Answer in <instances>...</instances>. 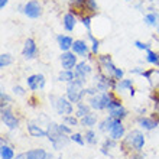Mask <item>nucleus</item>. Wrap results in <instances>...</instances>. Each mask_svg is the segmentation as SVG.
Listing matches in <instances>:
<instances>
[{"mask_svg":"<svg viewBox=\"0 0 159 159\" xmlns=\"http://www.w3.org/2000/svg\"><path fill=\"white\" fill-rule=\"evenodd\" d=\"M146 145V136L142 129H132L127 132L123 140L119 142L120 152L125 156H130L134 152H142Z\"/></svg>","mask_w":159,"mask_h":159,"instance_id":"f257e3e1","label":"nucleus"},{"mask_svg":"<svg viewBox=\"0 0 159 159\" xmlns=\"http://www.w3.org/2000/svg\"><path fill=\"white\" fill-rule=\"evenodd\" d=\"M94 67H96V71H100L106 75L111 77L116 81H120V80L125 78L126 71L123 68L116 67V64L113 62V58L110 54H100L97 55L96 59H94Z\"/></svg>","mask_w":159,"mask_h":159,"instance_id":"f03ea898","label":"nucleus"},{"mask_svg":"<svg viewBox=\"0 0 159 159\" xmlns=\"http://www.w3.org/2000/svg\"><path fill=\"white\" fill-rule=\"evenodd\" d=\"M46 130H48V136H46V139L49 140L51 146L54 148V151H57V152L62 151L64 148L71 142L70 136L61 132V129H59V123H55V121L51 120L49 123L46 125Z\"/></svg>","mask_w":159,"mask_h":159,"instance_id":"7ed1b4c3","label":"nucleus"},{"mask_svg":"<svg viewBox=\"0 0 159 159\" xmlns=\"http://www.w3.org/2000/svg\"><path fill=\"white\" fill-rule=\"evenodd\" d=\"M85 88L87 85L84 83H81L80 80H74L71 83L67 84V87H65V96L70 101H71L72 104L75 106L81 101L87 100V91H85Z\"/></svg>","mask_w":159,"mask_h":159,"instance_id":"20e7f679","label":"nucleus"},{"mask_svg":"<svg viewBox=\"0 0 159 159\" xmlns=\"http://www.w3.org/2000/svg\"><path fill=\"white\" fill-rule=\"evenodd\" d=\"M48 98H49L51 106H52V109L55 110V113L58 114V116H61V117L68 116V114H74V111H75V106L68 100L67 96L49 94Z\"/></svg>","mask_w":159,"mask_h":159,"instance_id":"39448f33","label":"nucleus"},{"mask_svg":"<svg viewBox=\"0 0 159 159\" xmlns=\"http://www.w3.org/2000/svg\"><path fill=\"white\" fill-rule=\"evenodd\" d=\"M74 72H75V80H80L81 83L88 85V81L93 78L94 72H96V67L93 65V62H90L87 59H80Z\"/></svg>","mask_w":159,"mask_h":159,"instance_id":"423d86ee","label":"nucleus"},{"mask_svg":"<svg viewBox=\"0 0 159 159\" xmlns=\"http://www.w3.org/2000/svg\"><path fill=\"white\" fill-rule=\"evenodd\" d=\"M0 121L2 125L7 130H17L20 126V119L16 114V111L13 110L12 106H9L6 109H0Z\"/></svg>","mask_w":159,"mask_h":159,"instance_id":"0eeeda50","label":"nucleus"},{"mask_svg":"<svg viewBox=\"0 0 159 159\" xmlns=\"http://www.w3.org/2000/svg\"><path fill=\"white\" fill-rule=\"evenodd\" d=\"M109 100H110V96H109V91L107 93H97L96 96H91V97H87V103L90 104L93 111H107V107H109Z\"/></svg>","mask_w":159,"mask_h":159,"instance_id":"6e6552de","label":"nucleus"},{"mask_svg":"<svg viewBox=\"0 0 159 159\" xmlns=\"http://www.w3.org/2000/svg\"><path fill=\"white\" fill-rule=\"evenodd\" d=\"M71 51L75 55H78L80 59H87V61H90V62H94V59H96V57L91 54L90 43H88L85 39H81V38L75 39Z\"/></svg>","mask_w":159,"mask_h":159,"instance_id":"1a4fd4ad","label":"nucleus"},{"mask_svg":"<svg viewBox=\"0 0 159 159\" xmlns=\"http://www.w3.org/2000/svg\"><path fill=\"white\" fill-rule=\"evenodd\" d=\"M26 87L30 93H38L42 91L46 85V78L42 72H36V74H30V75L26 77L25 80Z\"/></svg>","mask_w":159,"mask_h":159,"instance_id":"9d476101","label":"nucleus"},{"mask_svg":"<svg viewBox=\"0 0 159 159\" xmlns=\"http://www.w3.org/2000/svg\"><path fill=\"white\" fill-rule=\"evenodd\" d=\"M22 13L25 15L28 19H39L43 13V7L39 0H28L26 3H23V9Z\"/></svg>","mask_w":159,"mask_h":159,"instance_id":"9b49d317","label":"nucleus"},{"mask_svg":"<svg viewBox=\"0 0 159 159\" xmlns=\"http://www.w3.org/2000/svg\"><path fill=\"white\" fill-rule=\"evenodd\" d=\"M134 123H136V126H139V129H142L143 132H153L155 129L159 127V120L155 119L153 116H151V114H145V116L136 114Z\"/></svg>","mask_w":159,"mask_h":159,"instance_id":"f8f14e48","label":"nucleus"},{"mask_svg":"<svg viewBox=\"0 0 159 159\" xmlns=\"http://www.w3.org/2000/svg\"><path fill=\"white\" fill-rule=\"evenodd\" d=\"M22 58L25 61H34L39 55V46L34 38H28L22 46Z\"/></svg>","mask_w":159,"mask_h":159,"instance_id":"ddd939ff","label":"nucleus"},{"mask_svg":"<svg viewBox=\"0 0 159 159\" xmlns=\"http://www.w3.org/2000/svg\"><path fill=\"white\" fill-rule=\"evenodd\" d=\"M78 62H80V57L74 54L72 51L61 52V55H59V64H61V70H71V71H74Z\"/></svg>","mask_w":159,"mask_h":159,"instance_id":"4468645a","label":"nucleus"},{"mask_svg":"<svg viewBox=\"0 0 159 159\" xmlns=\"http://www.w3.org/2000/svg\"><path fill=\"white\" fill-rule=\"evenodd\" d=\"M126 134H127L126 125H125V121H120V120H116V121H114L113 126H111V129L107 132V136H109L110 139L116 140V142H120V140H123V138H125Z\"/></svg>","mask_w":159,"mask_h":159,"instance_id":"2eb2a0df","label":"nucleus"},{"mask_svg":"<svg viewBox=\"0 0 159 159\" xmlns=\"http://www.w3.org/2000/svg\"><path fill=\"white\" fill-rule=\"evenodd\" d=\"M26 132H28V134L30 138H35V139H42L48 136V130L43 129L39 123L32 120L26 121Z\"/></svg>","mask_w":159,"mask_h":159,"instance_id":"dca6fc26","label":"nucleus"},{"mask_svg":"<svg viewBox=\"0 0 159 159\" xmlns=\"http://www.w3.org/2000/svg\"><path fill=\"white\" fill-rule=\"evenodd\" d=\"M78 23H80V19L75 13L67 10V12L62 15V28L67 30V32H74V29L77 28Z\"/></svg>","mask_w":159,"mask_h":159,"instance_id":"f3484780","label":"nucleus"},{"mask_svg":"<svg viewBox=\"0 0 159 159\" xmlns=\"http://www.w3.org/2000/svg\"><path fill=\"white\" fill-rule=\"evenodd\" d=\"M55 39H57V45H58V48L61 49V52L71 51L72 45H74V41H75L71 35H65V34H58Z\"/></svg>","mask_w":159,"mask_h":159,"instance_id":"a211bd4d","label":"nucleus"},{"mask_svg":"<svg viewBox=\"0 0 159 159\" xmlns=\"http://www.w3.org/2000/svg\"><path fill=\"white\" fill-rule=\"evenodd\" d=\"M25 153H26V159H54V153L45 151L43 148L29 149V151H26Z\"/></svg>","mask_w":159,"mask_h":159,"instance_id":"6ab92c4d","label":"nucleus"},{"mask_svg":"<svg viewBox=\"0 0 159 159\" xmlns=\"http://www.w3.org/2000/svg\"><path fill=\"white\" fill-rule=\"evenodd\" d=\"M98 121H100V117H98L97 111H91V113H88L85 117L80 120V127H83V129H94L98 125Z\"/></svg>","mask_w":159,"mask_h":159,"instance_id":"aec40b11","label":"nucleus"},{"mask_svg":"<svg viewBox=\"0 0 159 159\" xmlns=\"http://www.w3.org/2000/svg\"><path fill=\"white\" fill-rule=\"evenodd\" d=\"M143 23L149 28H159V12L153 7H149V12L143 16Z\"/></svg>","mask_w":159,"mask_h":159,"instance_id":"412c9836","label":"nucleus"},{"mask_svg":"<svg viewBox=\"0 0 159 159\" xmlns=\"http://www.w3.org/2000/svg\"><path fill=\"white\" fill-rule=\"evenodd\" d=\"M119 146V142H116V140H113V139H110L109 136L107 138H104V140H103V143H101L100 146V153L104 156H111V153L110 152L113 151L114 148Z\"/></svg>","mask_w":159,"mask_h":159,"instance_id":"4be33fe9","label":"nucleus"},{"mask_svg":"<svg viewBox=\"0 0 159 159\" xmlns=\"http://www.w3.org/2000/svg\"><path fill=\"white\" fill-rule=\"evenodd\" d=\"M107 114H109L110 117H113L114 120H120V121H125L126 119L129 117L130 111L127 109H126L125 106H120V107H117V109H113V110H109L107 111Z\"/></svg>","mask_w":159,"mask_h":159,"instance_id":"5701e85b","label":"nucleus"},{"mask_svg":"<svg viewBox=\"0 0 159 159\" xmlns=\"http://www.w3.org/2000/svg\"><path fill=\"white\" fill-rule=\"evenodd\" d=\"M85 2L87 0H68V10L75 13L77 16L84 15V7H85Z\"/></svg>","mask_w":159,"mask_h":159,"instance_id":"b1692460","label":"nucleus"},{"mask_svg":"<svg viewBox=\"0 0 159 159\" xmlns=\"http://www.w3.org/2000/svg\"><path fill=\"white\" fill-rule=\"evenodd\" d=\"M93 110L91 107H90V104L87 103V100L81 101V103H78V104H75V111H74V114H75L77 117L81 120L83 117H85L88 113H91Z\"/></svg>","mask_w":159,"mask_h":159,"instance_id":"393cba45","label":"nucleus"},{"mask_svg":"<svg viewBox=\"0 0 159 159\" xmlns=\"http://www.w3.org/2000/svg\"><path fill=\"white\" fill-rule=\"evenodd\" d=\"M145 61L153 68H159V51L149 49L145 52Z\"/></svg>","mask_w":159,"mask_h":159,"instance_id":"a878e982","label":"nucleus"},{"mask_svg":"<svg viewBox=\"0 0 159 159\" xmlns=\"http://www.w3.org/2000/svg\"><path fill=\"white\" fill-rule=\"evenodd\" d=\"M87 38H88V41H90V49H91V54L94 55V57L100 55V45H101L100 39L97 38V36H94L93 32H87Z\"/></svg>","mask_w":159,"mask_h":159,"instance_id":"bb28decb","label":"nucleus"},{"mask_svg":"<svg viewBox=\"0 0 159 159\" xmlns=\"http://www.w3.org/2000/svg\"><path fill=\"white\" fill-rule=\"evenodd\" d=\"M133 87H134V80H133V78H127V77H125L123 80L117 81L116 93L121 94V93H125V91H129L130 88H133Z\"/></svg>","mask_w":159,"mask_h":159,"instance_id":"cd10ccee","label":"nucleus"},{"mask_svg":"<svg viewBox=\"0 0 159 159\" xmlns=\"http://www.w3.org/2000/svg\"><path fill=\"white\" fill-rule=\"evenodd\" d=\"M75 80V72L71 71V70H61V71L57 74V81H59V83H71V81H74Z\"/></svg>","mask_w":159,"mask_h":159,"instance_id":"c85d7f7f","label":"nucleus"},{"mask_svg":"<svg viewBox=\"0 0 159 159\" xmlns=\"http://www.w3.org/2000/svg\"><path fill=\"white\" fill-rule=\"evenodd\" d=\"M84 139H85V143L87 145H97L98 143V130L96 129H85L84 132Z\"/></svg>","mask_w":159,"mask_h":159,"instance_id":"c756f323","label":"nucleus"},{"mask_svg":"<svg viewBox=\"0 0 159 159\" xmlns=\"http://www.w3.org/2000/svg\"><path fill=\"white\" fill-rule=\"evenodd\" d=\"M16 153L12 145H0V159H15Z\"/></svg>","mask_w":159,"mask_h":159,"instance_id":"7c9ffc66","label":"nucleus"},{"mask_svg":"<svg viewBox=\"0 0 159 159\" xmlns=\"http://www.w3.org/2000/svg\"><path fill=\"white\" fill-rule=\"evenodd\" d=\"M84 13L96 16L98 13V3H97V0H87L85 2V7H84Z\"/></svg>","mask_w":159,"mask_h":159,"instance_id":"2f4dec72","label":"nucleus"},{"mask_svg":"<svg viewBox=\"0 0 159 159\" xmlns=\"http://www.w3.org/2000/svg\"><path fill=\"white\" fill-rule=\"evenodd\" d=\"M13 103V98L9 93L4 91V88L0 90V109H6L9 106H12Z\"/></svg>","mask_w":159,"mask_h":159,"instance_id":"473e14b6","label":"nucleus"},{"mask_svg":"<svg viewBox=\"0 0 159 159\" xmlns=\"http://www.w3.org/2000/svg\"><path fill=\"white\" fill-rule=\"evenodd\" d=\"M93 17L91 15H87V13H84L81 16L78 17L80 19V23L84 26V29L87 30V32H91V26H93Z\"/></svg>","mask_w":159,"mask_h":159,"instance_id":"72a5a7b5","label":"nucleus"},{"mask_svg":"<svg viewBox=\"0 0 159 159\" xmlns=\"http://www.w3.org/2000/svg\"><path fill=\"white\" fill-rule=\"evenodd\" d=\"M13 55L12 54H7V52H3V54H0V68L4 70V68L10 67L13 64Z\"/></svg>","mask_w":159,"mask_h":159,"instance_id":"f704fd0d","label":"nucleus"},{"mask_svg":"<svg viewBox=\"0 0 159 159\" xmlns=\"http://www.w3.org/2000/svg\"><path fill=\"white\" fill-rule=\"evenodd\" d=\"M62 123L71 126L72 129H74V127H78L80 126V119L77 117L75 114H68V116H64L62 117Z\"/></svg>","mask_w":159,"mask_h":159,"instance_id":"c9c22d12","label":"nucleus"},{"mask_svg":"<svg viewBox=\"0 0 159 159\" xmlns=\"http://www.w3.org/2000/svg\"><path fill=\"white\" fill-rule=\"evenodd\" d=\"M72 143H75L78 146H85V139H84V133H80V132H74V133L70 136Z\"/></svg>","mask_w":159,"mask_h":159,"instance_id":"e433bc0d","label":"nucleus"},{"mask_svg":"<svg viewBox=\"0 0 159 159\" xmlns=\"http://www.w3.org/2000/svg\"><path fill=\"white\" fill-rule=\"evenodd\" d=\"M12 93H13V96H16V97H26L28 96V88H25L20 84H16V85L12 87Z\"/></svg>","mask_w":159,"mask_h":159,"instance_id":"4c0bfd02","label":"nucleus"},{"mask_svg":"<svg viewBox=\"0 0 159 159\" xmlns=\"http://www.w3.org/2000/svg\"><path fill=\"white\" fill-rule=\"evenodd\" d=\"M133 45H134V48H136V49L143 51V52H146V51L152 49V45L149 43V42H143V41H140V39H136V41L133 42Z\"/></svg>","mask_w":159,"mask_h":159,"instance_id":"58836bf2","label":"nucleus"},{"mask_svg":"<svg viewBox=\"0 0 159 159\" xmlns=\"http://www.w3.org/2000/svg\"><path fill=\"white\" fill-rule=\"evenodd\" d=\"M38 103H39V98L36 97V93H32L29 97H28V106L32 107V109H36L38 107Z\"/></svg>","mask_w":159,"mask_h":159,"instance_id":"ea45409f","label":"nucleus"},{"mask_svg":"<svg viewBox=\"0 0 159 159\" xmlns=\"http://www.w3.org/2000/svg\"><path fill=\"white\" fill-rule=\"evenodd\" d=\"M59 129H61V132L65 134H68V136H71L72 133H74V129H72L71 126L65 125V123H59Z\"/></svg>","mask_w":159,"mask_h":159,"instance_id":"a19ab883","label":"nucleus"},{"mask_svg":"<svg viewBox=\"0 0 159 159\" xmlns=\"http://www.w3.org/2000/svg\"><path fill=\"white\" fill-rule=\"evenodd\" d=\"M143 71H145V68L143 67H133V68H130V74L132 75H139V77H142Z\"/></svg>","mask_w":159,"mask_h":159,"instance_id":"79ce46f5","label":"nucleus"},{"mask_svg":"<svg viewBox=\"0 0 159 159\" xmlns=\"http://www.w3.org/2000/svg\"><path fill=\"white\" fill-rule=\"evenodd\" d=\"M136 93H138V90H136V87H133V88H130L129 90V96L132 97V98H133L134 96H136Z\"/></svg>","mask_w":159,"mask_h":159,"instance_id":"37998d69","label":"nucleus"},{"mask_svg":"<svg viewBox=\"0 0 159 159\" xmlns=\"http://www.w3.org/2000/svg\"><path fill=\"white\" fill-rule=\"evenodd\" d=\"M7 4H9V0H0V9H2V10H3Z\"/></svg>","mask_w":159,"mask_h":159,"instance_id":"c03bdc74","label":"nucleus"},{"mask_svg":"<svg viewBox=\"0 0 159 159\" xmlns=\"http://www.w3.org/2000/svg\"><path fill=\"white\" fill-rule=\"evenodd\" d=\"M15 159H26V153H25V152L16 153V158H15Z\"/></svg>","mask_w":159,"mask_h":159,"instance_id":"a18cd8bd","label":"nucleus"},{"mask_svg":"<svg viewBox=\"0 0 159 159\" xmlns=\"http://www.w3.org/2000/svg\"><path fill=\"white\" fill-rule=\"evenodd\" d=\"M155 30H156V36H159V28H156Z\"/></svg>","mask_w":159,"mask_h":159,"instance_id":"49530a36","label":"nucleus"},{"mask_svg":"<svg viewBox=\"0 0 159 159\" xmlns=\"http://www.w3.org/2000/svg\"><path fill=\"white\" fill-rule=\"evenodd\" d=\"M125 2H133V0H125Z\"/></svg>","mask_w":159,"mask_h":159,"instance_id":"de8ad7c7","label":"nucleus"}]
</instances>
